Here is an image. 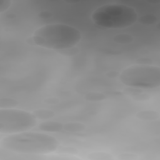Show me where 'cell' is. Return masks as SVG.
<instances>
[{
	"label": "cell",
	"mask_w": 160,
	"mask_h": 160,
	"mask_svg": "<svg viewBox=\"0 0 160 160\" xmlns=\"http://www.w3.org/2000/svg\"><path fill=\"white\" fill-rule=\"evenodd\" d=\"M8 151L28 155H44L55 151L59 142L54 137L38 132L23 131L8 134L0 142Z\"/></svg>",
	"instance_id": "obj_1"
},
{
	"label": "cell",
	"mask_w": 160,
	"mask_h": 160,
	"mask_svg": "<svg viewBox=\"0 0 160 160\" xmlns=\"http://www.w3.org/2000/svg\"><path fill=\"white\" fill-rule=\"evenodd\" d=\"M36 45L52 50L71 48L81 39V33L77 28L64 24L44 25L37 29L32 36Z\"/></svg>",
	"instance_id": "obj_2"
},
{
	"label": "cell",
	"mask_w": 160,
	"mask_h": 160,
	"mask_svg": "<svg viewBox=\"0 0 160 160\" xmlns=\"http://www.w3.org/2000/svg\"><path fill=\"white\" fill-rule=\"evenodd\" d=\"M93 22L106 29H121L134 24L138 19L135 9L119 4H106L98 8L91 15Z\"/></svg>",
	"instance_id": "obj_3"
},
{
	"label": "cell",
	"mask_w": 160,
	"mask_h": 160,
	"mask_svg": "<svg viewBox=\"0 0 160 160\" xmlns=\"http://www.w3.org/2000/svg\"><path fill=\"white\" fill-rule=\"evenodd\" d=\"M121 82L132 88L153 89L160 85V68L152 65H132L121 72Z\"/></svg>",
	"instance_id": "obj_4"
},
{
	"label": "cell",
	"mask_w": 160,
	"mask_h": 160,
	"mask_svg": "<svg viewBox=\"0 0 160 160\" xmlns=\"http://www.w3.org/2000/svg\"><path fill=\"white\" fill-rule=\"evenodd\" d=\"M37 123L31 113L19 109H5L0 110V132L11 134L28 131Z\"/></svg>",
	"instance_id": "obj_5"
}]
</instances>
